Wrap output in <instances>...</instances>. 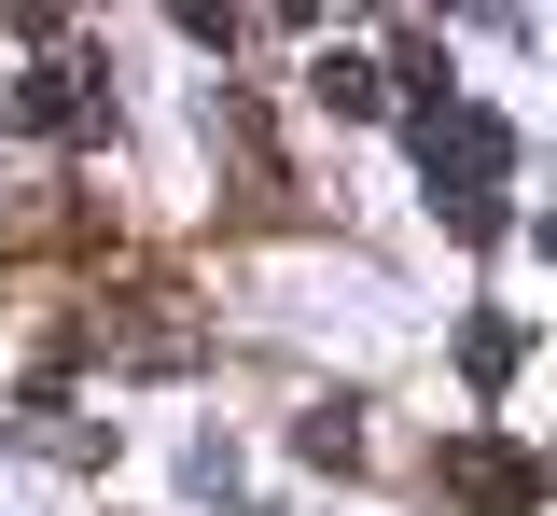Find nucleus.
I'll list each match as a JSON object with an SVG mask.
<instances>
[{"label":"nucleus","mask_w":557,"mask_h":516,"mask_svg":"<svg viewBox=\"0 0 557 516\" xmlns=\"http://www.w3.org/2000/svg\"><path fill=\"white\" fill-rule=\"evenodd\" d=\"M446 475H460V489H474L487 516H530V489H544V475H530L516 446H487V433H460V446H446Z\"/></svg>","instance_id":"f257e3e1"},{"label":"nucleus","mask_w":557,"mask_h":516,"mask_svg":"<svg viewBox=\"0 0 557 516\" xmlns=\"http://www.w3.org/2000/svg\"><path fill=\"white\" fill-rule=\"evenodd\" d=\"M321 112H348V126H376V112H391V71H362V57H321Z\"/></svg>","instance_id":"f03ea898"},{"label":"nucleus","mask_w":557,"mask_h":516,"mask_svg":"<svg viewBox=\"0 0 557 516\" xmlns=\"http://www.w3.org/2000/svg\"><path fill=\"white\" fill-rule=\"evenodd\" d=\"M293 460H335V475H348V460H362V405H348V391L307 405V419H293Z\"/></svg>","instance_id":"7ed1b4c3"},{"label":"nucleus","mask_w":557,"mask_h":516,"mask_svg":"<svg viewBox=\"0 0 557 516\" xmlns=\"http://www.w3.org/2000/svg\"><path fill=\"white\" fill-rule=\"evenodd\" d=\"M516 349H530L516 321H460V377H474V391H502V377H516Z\"/></svg>","instance_id":"20e7f679"}]
</instances>
